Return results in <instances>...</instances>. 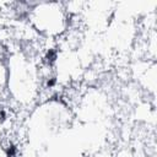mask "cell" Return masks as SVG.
<instances>
[{
  "instance_id": "6da1fadb",
  "label": "cell",
  "mask_w": 157,
  "mask_h": 157,
  "mask_svg": "<svg viewBox=\"0 0 157 157\" xmlns=\"http://www.w3.org/2000/svg\"><path fill=\"white\" fill-rule=\"evenodd\" d=\"M26 20L40 38L50 40L61 38L71 27V16L64 2L29 4Z\"/></svg>"
}]
</instances>
